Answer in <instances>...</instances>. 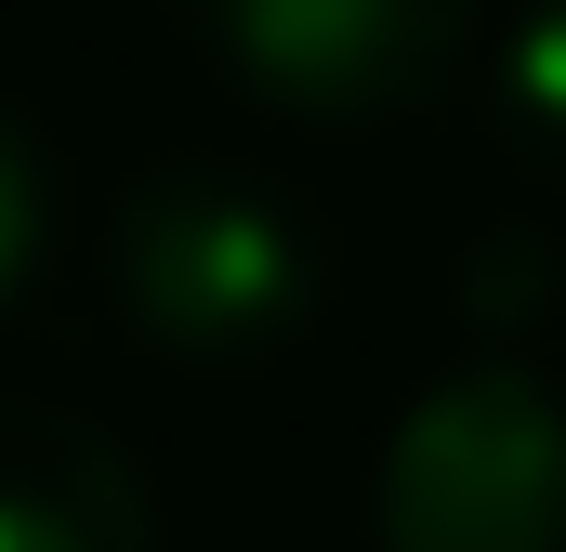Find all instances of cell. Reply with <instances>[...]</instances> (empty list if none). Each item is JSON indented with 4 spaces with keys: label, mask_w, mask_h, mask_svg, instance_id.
Returning <instances> with one entry per match:
<instances>
[{
    "label": "cell",
    "mask_w": 566,
    "mask_h": 552,
    "mask_svg": "<svg viewBox=\"0 0 566 552\" xmlns=\"http://www.w3.org/2000/svg\"><path fill=\"white\" fill-rule=\"evenodd\" d=\"M40 251H53V158L27 132V106H0V316L27 302Z\"/></svg>",
    "instance_id": "8992f818"
},
{
    "label": "cell",
    "mask_w": 566,
    "mask_h": 552,
    "mask_svg": "<svg viewBox=\"0 0 566 552\" xmlns=\"http://www.w3.org/2000/svg\"><path fill=\"white\" fill-rule=\"evenodd\" d=\"M501 145L566 198V0H541V13L501 40Z\"/></svg>",
    "instance_id": "5b68a950"
},
{
    "label": "cell",
    "mask_w": 566,
    "mask_h": 552,
    "mask_svg": "<svg viewBox=\"0 0 566 552\" xmlns=\"http://www.w3.org/2000/svg\"><path fill=\"white\" fill-rule=\"evenodd\" d=\"M106 302L158 369H264L316 329L329 251L264 171L238 158H158L106 211Z\"/></svg>",
    "instance_id": "6da1fadb"
},
{
    "label": "cell",
    "mask_w": 566,
    "mask_h": 552,
    "mask_svg": "<svg viewBox=\"0 0 566 552\" xmlns=\"http://www.w3.org/2000/svg\"><path fill=\"white\" fill-rule=\"evenodd\" d=\"M171 13L264 119H316V132L409 119L474 53V0H171Z\"/></svg>",
    "instance_id": "3957f363"
},
{
    "label": "cell",
    "mask_w": 566,
    "mask_h": 552,
    "mask_svg": "<svg viewBox=\"0 0 566 552\" xmlns=\"http://www.w3.org/2000/svg\"><path fill=\"white\" fill-rule=\"evenodd\" d=\"M0 552H158L133 447H106L40 395H0Z\"/></svg>",
    "instance_id": "277c9868"
},
{
    "label": "cell",
    "mask_w": 566,
    "mask_h": 552,
    "mask_svg": "<svg viewBox=\"0 0 566 552\" xmlns=\"http://www.w3.org/2000/svg\"><path fill=\"white\" fill-rule=\"evenodd\" d=\"M382 552H566V395L527 355H461L396 408L369 474Z\"/></svg>",
    "instance_id": "7a4b0ae2"
}]
</instances>
